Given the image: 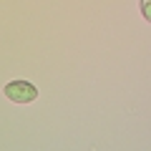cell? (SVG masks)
<instances>
[{"label":"cell","mask_w":151,"mask_h":151,"mask_svg":"<svg viewBox=\"0 0 151 151\" xmlns=\"http://www.w3.org/2000/svg\"><path fill=\"white\" fill-rule=\"evenodd\" d=\"M3 93H5L13 103H30V101L38 98V88L33 86V83H28V81H10L3 88Z\"/></svg>","instance_id":"6da1fadb"},{"label":"cell","mask_w":151,"mask_h":151,"mask_svg":"<svg viewBox=\"0 0 151 151\" xmlns=\"http://www.w3.org/2000/svg\"><path fill=\"white\" fill-rule=\"evenodd\" d=\"M141 15L146 18V23H151V0H141Z\"/></svg>","instance_id":"7a4b0ae2"}]
</instances>
